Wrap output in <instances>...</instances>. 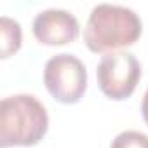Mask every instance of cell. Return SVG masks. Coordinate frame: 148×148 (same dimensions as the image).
I'll return each mask as SVG.
<instances>
[{
  "label": "cell",
  "mask_w": 148,
  "mask_h": 148,
  "mask_svg": "<svg viewBox=\"0 0 148 148\" xmlns=\"http://www.w3.org/2000/svg\"><path fill=\"white\" fill-rule=\"evenodd\" d=\"M141 32L143 23L132 9L99 4L89 14L84 30V42L92 52L110 54L138 42Z\"/></svg>",
  "instance_id": "cell-1"
},
{
  "label": "cell",
  "mask_w": 148,
  "mask_h": 148,
  "mask_svg": "<svg viewBox=\"0 0 148 148\" xmlns=\"http://www.w3.org/2000/svg\"><path fill=\"white\" fill-rule=\"evenodd\" d=\"M49 129L45 106L32 94H16L0 103V148L33 146Z\"/></svg>",
  "instance_id": "cell-2"
},
{
  "label": "cell",
  "mask_w": 148,
  "mask_h": 148,
  "mask_svg": "<svg viewBox=\"0 0 148 148\" xmlns=\"http://www.w3.org/2000/svg\"><path fill=\"white\" fill-rule=\"evenodd\" d=\"M44 84L56 101L75 105L87 89V70L73 54H56L45 63Z\"/></svg>",
  "instance_id": "cell-3"
},
{
  "label": "cell",
  "mask_w": 148,
  "mask_h": 148,
  "mask_svg": "<svg viewBox=\"0 0 148 148\" xmlns=\"http://www.w3.org/2000/svg\"><path fill=\"white\" fill-rule=\"evenodd\" d=\"M96 79L106 98L122 101L136 91L141 79V64L132 52H110L101 58Z\"/></svg>",
  "instance_id": "cell-4"
},
{
  "label": "cell",
  "mask_w": 148,
  "mask_h": 148,
  "mask_svg": "<svg viewBox=\"0 0 148 148\" xmlns=\"http://www.w3.org/2000/svg\"><path fill=\"white\" fill-rule=\"evenodd\" d=\"M80 25L77 18L63 9H47L35 16L33 35L44 45H64L77 40Z\"/></svg>",
  "instance_id": "cell-5"
},
{
  "label": "cell",
  "mask_w": 148,
  "mask_h": 148,
  "mask_svg": "<svg viewBox=\"0 0 148 148\" xmlns=\"http://www.w3.org/2000/svg\"><path fill=\"white\" fill-rule=\"evenodd\" d=\"M0 40H2V59L11 58L21 47V26L18 21L4 16L0 18Z\"/></svg>",
  "instance_id": "cell-6"
},
{
  "label": "cell",
  "mask_w": 148,
  "mask_h": 148,
  "mask_svg": "<svg viewBox=\"0 0 148 148\" xmlns=\"http://www.w3.org/2000/svg\"><path fill=\"white\" fill-rule=\"evenodd\" d=\"M110 148H148V136L139 131H124L115 136Z\"/></svg>",
  "instance_id": "cell-7"
},
{
  "label": "cell",
  "mask_w": 148,
  "mask_h": 148,
  "mask_svg": "<svg viewBox=\"0 0 148 148\" xmlns=\"http://www.w3.org/2000/svg\"><path fill=\"white\" fill-rule=\"evenodd\" d=\"M141 113H143V120H145V122H146V125H148V89H146V92H145V96H143Z\"/></svg>",
  "instance_id": "cell-8"
}]
</instances>
